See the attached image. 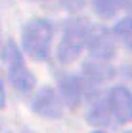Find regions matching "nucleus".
<instances>
[{
	"instance_id": "obj_1",
	"label": "nucleus",
	"mask_w": 132,
	"mask_h": 133,
	"mask_svg": "<svg viewBox=\"0 0 132 133\" xmlns=\"http://www.w3.org/2000/svg\"><path fill=\"white\" fill-rule=\"evenodd\" d=\"M54 27L44 17H33L21 27V50L35 61H46L52 51Z\"/></svg>"
},
{
	"instance_id": "obj_2",
	"label": "nucleus",
	"mask_w": 132,
	"mask_h": 133,
	"mask_svg": "<svg viewBox=\"0 0 132 133\" xmlns=\"http://www.w3.org/2000/svg\"><path fill=\"white\" fill-rule=\"evenodd\" d=\"M90 36H92V25L86 19L73 17V19L65 21L61 27V40H59L56 50L59 63H65V65L73 63L82 53Z\"/></svg>"
},
{
	"instance_id": "obj_3",
	"label": "nucleus",
	"mask_w": 132,
	"mask_h": 133,
	"mask_svg": "<svg viewBox=\"0 0 132 133\" xmlns=\"http://www.w3.org/2000/svg\"><path fill=\"white\" fill-rule=\"evenodd\" d=\"M2 57H4V61H6V66H8L10 84H12V86H14L19 93H29V91L35 88L37 78H35V74L29 70V66L23 63L21 50L10 40L8 44L4 46Z\"/></svg>"
},
{
	"instance_id": "obj_4",
	"label": "nucleus",
	"mask_w": 132,
	"mask_h": 133,
	"mask_svg": "<svg viewBox=\"0 0 132 133\" xmlns=\"http://www.w3.org/2000/svg\"><path fill=\"white\" fill-rule=\"evenodd\" d=\"M31 108L35 114L42 118H50V120H58L63 116V99L54 88L44 86L40 88L37 95L31 101Z\"/></svg>"
},
{
	"instance_id": "obj_5",
	"label": "nucleus",
	"mask_w": 132,
	"mask_h": 133,
	"mask_svg": "<svg viewBox=\"0 0 132 133\" xmlns=\"http://www.w3.org/2000/svg\"><path fill=\"white\" fill-rule=\"evenodd\" d=\"M88 51L90 55L96 57L98 61H107L113 59L117 53V44H115V32L105 27H100L92 31V36L88 40Z\"/></svg>"
},
{
	"instance_id": "obj_6",
	"label": "nucleus",
	"mask_w": 132,
	"mask_h": 133,
	"mask_svg": "<svg viewBox=\"0 0 132 133\" xmlns=\"http://www.w3.org/2000/svg\"><path fill=\"white\" fill-rule=\"evenodd\" d=\"M109 107L119 122H130L132 120V93L130 89L117 86L109 91Z\"/></svg>"
},
{
	"instance_id": "obj_7",
	"label": "nucleus",
	"mask_w": 132,
	"mask_h": 133,
	"mask_svg": "<svg viewBox=\"0 0 132 133\" xmlns=\"http://www.w3.org/2000/svg\"><path fill=\"white\" fill-rule=\"evenodd\" d=\"M82 93H84V86H82V80L79 76L69 74L59 78V95L69 108L79 107V103L82 101Z\"/></svg>"
},
{
	"instance_id": "obj_8",
	"label": "nucleus",
	"mask_w": 132,
	"mask_h": 133,
	"mask_svg": "<svg viewBox=\"0 0 132 133\" xmlns=\"http://www.w3.org/2000/svg\"><path fill=\"white\" fill-rule=\"evenodd\" d=\"M109 69L101 63H84L82 66V76L84 80H88L90 84H101L109 78Z\"/></svg>"
},
{
	"instance_id": "obj_9",
	"label": "nucleus",
	"mask_w": 132,
	"mask_h": 133,
	"mask_svg": "<svg viewBox=\"0 0 132 133\" xmlns=\"http://www.w3.org/2000/svg\"><path fill=\"white\" fill-rule=\"evenodd\" d=\"M111 107L109 103H101L98 101L96 105L88 110V122L92 125H107L111 122Z\"/></svg>"
},
{
	"instance_id": "obj_10",
	"label": "nucleus",
	"mask_w": 132,
	"mask_h": 133,
	"mask_svg": "<svg viewBox=\"0 0 132 133\" xmlns=\"http://www.w3.org/2000/svg\"><path fill=\"white\" fill-rule=\"evenodd\" d=\"M94 11L101 17H113L119 10L123 8L124 0H92Z\"/></svg>"
},
{
	"instance_id": "obj_11",
	"label": "nucleus",
	"mask_w": 132,
	"mask_h": 133,
	"mask_svg": "<svg viewBox=\"0 0 132 133\" xmlns=\"http://www.w3.org/2000/svg\"><path fill=\"white\" fill-rule=\"evenodd\" d=\"M115 36L121 38V42L132 51V17H124L115 25Z\"/></svg>"
},
{
	"instance_id": "obj_12",
	"label": "nucleus",
	"mask_w": 132,
	"mask_h": 133,
	"mask_svg": "<svg viewBox=\"0 0 132 133\" xmlns=\"http://www.w3.org/2000/svg\"><path fill=\"white\" fill-rule=\"evenodd\" d=\"M59 2L67 11H79L84 6V0H59Z\"/></svg>"
},
{
	"instance_id": "obj_13",
	"label": "nucleus",
	"mask_w": 132,
	"mask_h": 133,
	"mask_svg": "<svg viewBox=\"0 0 132 133\" xmlns=\"http://www.w3.org/2000/svg\"><path fill=\"white\" fill-rule=\"evenodd\" d=\"M6 105V89H4V84L0 80V108H4Z\"/></svg>"
},
{
	"instance_id": "obj_14",
	"label": "nucleus",
	"mask_w": 132,
	"mask_h": 133,
	"mask_svg": "<svg viewBox=\"0 0 132 133\" xmlns=\"http://www.w3.org/2000/svg\"><path fill=\"white\" fill-rule=\"evenodd\" d=\"M124 4H127V10L132 14V0H124Z\"/></svg>"
},
{
	"instance_id": "obj_15",
	"label": "nucleus",
	"mask_w": 132,
	"mask_h": 133,
	"mask_svg": "<svg viewBox=\"0 0 132 133\" xmlns=\"http://www.w3.org/2000/svg\"><path fill=\"white\" fill-rule=\"evenodd\" d=\"M4 51V46H2V25H0V53Z\"/></svg>"
},
{
	"instance_id": "obj_16",
	"label": "nucleus",
	"mask_w": 132,
	"mask_h": 133,
	"mask_svg": "<svg viewBox=\"0 0 132 133\" xmlns=\"http://www.w3.org/2000/svg\"><path fill=\"white\" fill-rule=\"evenodd\" d=\"M92 133H104V131H92Z\"/></svg>"
},
{
	"instance_id": "obj_17",
	"label": "nucleus",
	"mask_w": 132,
	"mask_h": 133,
	"mask_svg": "<svg viewBox=\"0 0 132 133\" xmlns=\"http://www.w3.org/2000/svg\"><path fill=\"white\" fill-rule=\"evenodd\" d=\"M124 133H132V131H124Z\"/></svg>"
}]
</instances>
